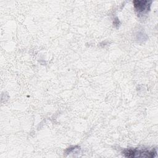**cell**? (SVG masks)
I'll use <instances>...</instances> for the list:
<instances>
[{"label": "cell", "instance_id": "1", "mask_svg": "<svg viewBox=\"0 0 158 158\" xmlns=\"http://www.w3.org/2000/svg\"><path fill=\"white\" fill-rule=\"evenodd\" d=\"M125 157H153L156 156L155 151H141L136 149H128L123 152Z\"/></svg>", "mask_w": 158, "mask_h": 158}, {"label": "cell", "instance_id": "2", "mask_svg": "<svg viewBox=\"0 0 158 158\" xmlns=\"http://www.w3.org/2000/svg\"><path fill=\"white\" fill-rule=\"evenodd\" d=\"M151 1H135L134 6L138 15H144L149 10L150 3Z\"/></svg>", "mask_w": 158, "mask_h": 158}]
</instances>
